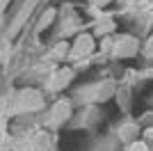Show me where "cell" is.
I'll use <instances>...</instances> for the list:
<instances>
[{"instance_id":"obj_7","label":"cell","mask_w":153,"mask_h":151,"mask_svg":"<svg viewBox=\"0 0 153 151\" xmlns=\"http://www.w3.org/2000/svg\"><path fill=\"white\" fill-rule=\"evenodd\" d=\"M96 2H98V5H105V2H108V0H96Z\"/></svg>"},{"instance_id":"obj_2","label":"cell","mask_w":153,"mask_h":151,"mask_svg":"<svg viewBox=\"0 0 153 151\" xmlns=\"http://www.w3.org/2000/svg\"><path fill=\"white\" fill-rule=\"evenodd\" d=\"M69 78H71V71H59V73L53 78V87H55V89L64 87V85L69 82Z\"/></svg>"},{"instance_id":"obj_5","label":"cell","mask_w":153,"mask_h":151,"mask_svg":"<svg viewBox=\"0 0 153 151\" xmlns=\"http://www.w3.org/2000/svg\"><path fill=\"white\" fill-rule=\"evenodd\" d=\"M128 151H149L146 144H142V142H135V144H130V149Z\"/></svg>"},{"instance_id":"obj_4","label":"cell","mask_w":153,"mask_h":151,"mask_svg":"<svg viewBox=\"0 0 153 151\" xmlns=\"http://www.w3.org/2000/svg\"><path fill=\"white\" fill-rule=\"evenodd\" d=\"M96 28H98V32H108V30H112V28H114V23H112V19H110V16H103V19L98 21V25H96Z\"/></svg>"},{"instance_id":"obj_3","label":"cell","mask_w":153,"mask_h":151,"mask_svg":"<svg viewBox=\"0 0 153 151\" xmlns=\"http://www.w3.org/2000/svg\"><path fill=\"white\" fill-rule=\"evenodd\" d=\"M66 117H69V105L62 101V103H57V105H55V119H57V121H64Z\"/></svg>"},{"instance_id":"obj_6","label":"cell","mask_w":153,"mask_h":151,"mask_svg":"<svg viewBox=\"0 0 153 151\" xmlns=\"http://www.w3.org/2000/svg\"><path fill=\"white\" fill-rule=\"evenodd\" d=\"M146 140H151V142H153V128H149V131H146Z\"/></svg>"},{"instance_id":"obj_1","label":"cell","mask_w":153,"mask_h":151,"mask_svg":"<svg viewBox=\"0 0 153 151\" xmlns=\"http://www.w3.org/2000/svg\"><path fill=\"white\" fill-rule=\"evenodd\" d=\"M94 48V41H91V37L89 34H80V37L76 39V55H87L89 50Z\"/></svg>"}]
</instances>
